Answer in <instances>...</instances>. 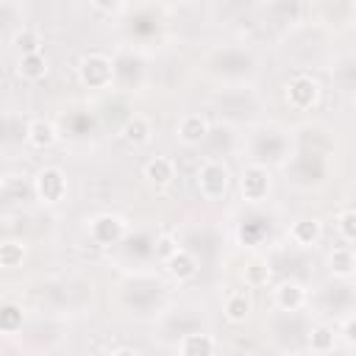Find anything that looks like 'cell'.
<instances>
[{"label": "cell", "instance_id": "3957f363", "mask_svg": "<svg viewBox=\"0 0 356 356\" xmlns=\"http://www.w3.org/2000/svg\"><path fill=\"white\" fill-rule=\"evenodd\" d=\"M81 78L89 86H106L111 81V61L106 56H86L81 64Z\"/></svg>", "mask_w": 356, "mask_h": 356}, {"label": "cell", "instance_id": "277c9868", "mask_svg": "<svg viewBox=\"0 0 356 356\" xmlns=\"http://www.w3.org/2000/svg\"><path fill=\"white\" fill-rule=\"evenodd\" d=\"M289 103L298 106V108H309L314 100H317V83L306 75H298L289 81Z\"/></svg>", "mask_w": 356, "mask_h": 356}, {"label": "cell", "instance_id": "5bb4252c", "mask_svg": "<svg viewBox=\"0 0 356 356\" xmlns=\"http://www.w3.org/2000/svg\"><path fill=\"white\" fill-rule=\"evenodd\" d=\"M278 303H281L284 309L300 306V303H303V289H300L298 284H281V286H278Z\"/></svg>", "mask_w": 356, "mask_h": 356}, {"label": "cell", "instance_id": "8fae6325", "mask_svg": "<svg viewBox=\"0 0 356 356\" xmlns=\"http://www.w3.org/2000/svg\"><path fill=\"white\" fill-rule=\"evenodd\" d=\"M28 139H31L36 147H47V145L56 142V128H53L50 122H44V120H36V122H31V128H28Z\"/></svg>", "mask_w": 356, "mask_h": 356}, {"label": "cell", "instance_id": "7a4b0ae2", "mask_svg": "<svg viewBox=\"0 0 356 356\" xmlns=\"http://www.w3.org/2000/svg\"><path fill=\"white\" fill-rule=\"evenodd\" d=\"M64 189H67V181H64L61 170L47 167V170H42V172L36 175V195H39L42 200L56 203V200H61Z\"/></svg>", "mask_w": 356, "mask_h": 356}, {"label": "cell", "instance_id": "9a60e30c", "mask_svg": "<svg viewBox=\"0 0 356 356\" xmlns=\"http://www.w3.org/2000/svg\"><path fill=\"white\" fill-rule=\"evenodd\" d=\"M147 134H150V128H147V122L142 120V117H134V120H128L125 122V128H122V136L128 139V142H145L147 139Z\"/></svg>", "mask_w": 356, "mask_h": 356}, {"label": "cell", "instance_id": "7c38bea8", "mask_svg": "<svg viewBox=\"0 0 356 356\" xmlns=\"http://www.w3.org/2000/svg\"><path fill=\"white\" fill-rule=\"evenodd\" d=\"M44 70H47V64H44V56H42V53H22V58H19V72H22L25 78H42Z\"/></svg>", "mask_w": 356, "mask_h": 356}, {"label": "cell", "instance_id": "7402d4cb", "mask_svg": "<svg viewBox=\"0 0 356 356\" xmlns=\"http://www.w3.org/2000/svg\"><path fill=\"white\" fill-rule=\"evenodd\" d=\"M17 42H19V47H25V53H39V44H36V36H33L31 31H25V33H19V36H17Z\"/></svg>", "mask_w": 356, "mask_h": 356}, {"label": "cell", "instance_id": "8992f818", "mask_svg": "<svg viewBox=\"0 0 356 356\" xmlns=\"http://www.w3.org/2000/svg\"><path fill=\"white\" fill-rule=\"evenodd\" d=\"M206 131H209V125H206V120L200 117V114H186L181 122H178V136L184 139V142H200L203 136H206Z\"/></svg>", "mask_w": 356, "mask_h": 356}, {"label": "cell", "instance_id": "9c48e42d", "mask_svg": "<svg viewBox=\"0 0 356 356\" xmlns=\"http://www.w3.org/2000/svg\"><path fill=\"white\" fill-rule=\"evenodd\" d=\"M92 234H95V239H100V242H114V239L122 234V222H120L117 217H100V220H95Z\"/></svg>", "mask_w": 356, "mask_h": 356}, {"label": "cell", "instance_id": "52a82bcc", "mask_svg": "<svg viewBox=\"0 0 356 356\" xmlns=\"http://www.w3.org/2000/svg\"><path fill=\"white\" fill-rule=\"evenodd\" d=\"M214 342L209 334H186L181 342V353L184 356H211Z\"/></svg>", "mask_w": 356, "mask_h": 356}, {"label": "cell", "instance_id": "30bf717a", "mask_svg": "<svg viewBox=\"0 0 356 356\" xmlns=\"http://www.w3.org/2000/svg\"><path fill=\"white\" fill-rule=\"evenodd\" d=\"M289 236H292L298 245H312V242L320 236V222H314V220H298V222L289 228Z\"/></svg>", "mask_w": 356, "mask_h": 356}, {"label": "cell", "instance_id": "ac0fdd59", "mask_svg": "<svg viewBox=\"0 0 356 356\" xmlns=\"http://www.w3.org/2000/svg\"><path fill=\"white\" fill-rule=\"evenodd\" d=\"M312 348H314V350H331V348H334V331L325 328V325L314 328V334H312Z\"/></svg>", "mask_w": 356, "mask_h": 356}, {"label": "cell", "instance_id": "e0dca14e", "mask_svg": "<svg viewBox=\"0 0 356 356\" xmlns=\"http://www.w3.org/2000/svg\"><path fill=\"white\" fill-rule=\"evenodd\" d=\"M19 261H22V245H17V242L0 245V264L3 267H17Z\"/></svg>", "mask_w": 356, "mask_h": 356}, {"label": "cell", "instance_id": "ba28073f", "mask_svg": "<svg viewBox=\"0 0 356 356\" xmlns=\"http://www.w3.org/2000/svg\"><path fill=\"white\" fill-rule=\"evenodd\" d=\"M145 175L153 181V184H167L172 178V161L164 159V156H156L145 164Z\"/></svg>", "mask_w": 356, "mask_h": 356}, {"label": "cell", "instance_id": "ffe728a7", "mask_svg": "<svg viewBox=\"0 0 356 356\" xmlns=\"http://www.w3.org/2000/svg\"><path fill=\"white\" fill-rule=\"evenodd\" d=\"M19 325V309H14V306H6V309H0V328H6V331H14Z\"/></svg>", "mask_w": 356, "mask_h": 356}, {"label": "cell", "instance_id": "d6986e66", "mask_svg": "<svg viewBox=\"0 0 356 356\" xmlns=\"http://www.w3.org/2000/svg\"><path fill=\"white\" fill-rule=\"evenodd\" d=\"M331 267H334L339 275H350V270H353V259H350V253H348V250H334V256H331Z\"/></svg>", "mask_w": 356, "mask_h": 356}, {"label": "cell", "instance_id": "4fadbf2b", "mask_svg": "<svg viewBox=\"0 0 356 356\" xmlns=\"http://www.w3.org/2000/svg\"><path fill=\"white\" fill-rule=\"evenodd\" d=\"M167 264H170V273L178 275V278H189V275L195 273V259H192L186 250H175Z\"/></svg>", "mask_w": 356, "mask_h": 356}, {"label": "cell", "instance_id": "cb8c5ba5", "mask_svg": "<svg viewBox=\"0 0 356 356\" xmlns=\"http://www.w3.org/2000/svg\"><path fill=\"white\" fill-rule=\"evenodd\" d=\"M114 356H139V353H134V350H117Z\"/></svg>", "mask_w": 356, "mask_h": 356}, {"label": "cell", "instance_id": "603a6c76", "mask_svg": "<svg viewBox=\"0 0 356 356\" xmlns=\"http://www.w3.org/2000/svg\"><path fill=\"white\" fill-rule=\"evenodd\" d=\"M159 245H161V248H159V253H164V256H172V253L178 250V248H172V239H167V236H164Z\"/></svg>", "mask_w": 356, "mask_h": 356}, {"label": "cell", "instance_id": "2e32d148", "mask_svg": "<svg viewBox=\"0 0 356 356\" xmlns=\"http://www.w3.org/2000/svg\"><path fill=\"white\" fill-rule=\"evenodd\" d=\"M248 309H250V300L245 298V292L231 295L228 303H225V312H228L231 320H245V317H248Z\"/></svg>", "mask_w": 356, "mask_h": 356}, {"label": "cell", "instance_id": "6da1fadb", "mask_svg": "<svg viewBox=\"0 0 356 356\" xmlns=\"http://www.w3.org/2000/svg\"><path fill=\"white\" fill-rule=\"evenodd\" d=\"M197 186H200L203 197H209V200L225 195V189H228V170L220 161H206L200 167V172H197Z\"/></svg>", "mask_w": 356, "mask_h": 356}, {"label": "cell", "instance_id": "44dd1931", "mask_svg": "<svg viewBox=\"0 0 356 356\" xmlns=\"http://www.w3.org/2000/svg\"><path fill=\"white\" fill-rule=\"evenodd\" d=\"M353 220H356V214L348 209L345 214H342V220H339V231H342V236L350 242L353 236H356V228H353Z\"/></svg>", "mask_w": 356, "mask_h": 356}, {"label": "cell", "instance_id": "5b68a950", "mask_svg": "<svg viewBox=\"0 0 356 356\" xmlns=\"http://www.w3.org/2000/svg\"><path fill=\"white\" fill-rule=\"evenodd\" d=\"M267 186H270V178L261 167H248L242 172V195L248 200H261L267 195Z\"/></svg>", "mask_w": 356, "mask_h": 356}]
</instances>
